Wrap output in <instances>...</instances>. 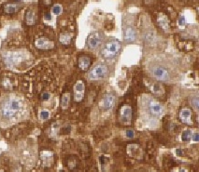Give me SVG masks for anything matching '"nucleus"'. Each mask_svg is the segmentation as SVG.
Masks as SVG:
<instances>
[{"mask_svg": "<svg viewBox=\"0 0 199 172\" xmlns=\"http://www.w3.org/2000/svg\"><path fill=\"white\" fill-rule=\"evenodd\" d=\"M50 117V113L49 111H41L40 112V118L43 119V120H46Z\"/></svg>", "mask_w": 199, "mask_h": 172, "instance_id": "a878e982", "label": "nucleus"}, {"mask_svg": "<svg viewBox=\"0 0 199 172\" xmlns=\"http://www.w3.org/2000/svg\"><path fill=\"white\" fill-rule=\"evenodd\" d=\"M145 107L147 109L148 113L150 115H152V116L155 117H160L163 115L164 112H165V109L163 107V105L158 102L157 100H155L154 99H152V98H149L145 100Z\"/></svg>", "mask_w": 199, "mask_h": 172, "instance_id": "39448f33", "label": "nucleus"}, {"mask_svg": "<svg viewBox=\"0 0 199 172\" xmlns=\"http://www.w3.org/2000/svg\"><path fill=\"white\" fill-rule=\"evenodd\" d=\"M147 86L149 87V89L157 96H162L165 93V89L164 86H162L160 83L158 82H154V81H151L149 83H146Z\"/></svg>", "mask_w": 199, "mask_h": 172, "instance_id": "2eb2a0df", "label": "nucleus"}, {"mask_svg": "<svg viewBox=\"0 0 199 172\" xmlns=\"http://www.w3.org/2000/svg\"><path fill=\"white\" fill-rule=\"evenodd\" d=\"M123 39L124 42L127 43H133L136 39V31L133 26H127L123 30Z\"/></svg>", "mask_w": 199, "mask_h": 172, "instance_id": "f8f14e48", "label": "nucleus"}, {"mask_svg": "<svg viewBox=\"0 0 199 172\" xmlns=\"http://www.w3.org/2000/svg\"><path fill=\"white\" fill-rule=\"evenodd\" d=\"M176 153H177V154H178V156L182 154V151L180 150V149H178V150L176 151Z\"/></svg>", "mask_w": 199, "mask_h": 172, "instance_id": "2f4dec72", "label": "nucleus"}, {"mask_svg": "<svg viewBox=\"0 0 199 172\" xmlns=\"http://www.w3.org/2000/svg\"><path fill=\"white\" fill-rule=\"evenodd\" d=\"M37 11L33 8H29L25 13V22L28 25H34L37 22Z\"/></svg>", "mask_w": 199, "mask_h": 172, "instance_id": "f3484780", "label": "nucleus"}, {"mask_svg": "<svg viewBox=\"0 0 199 172\" xmlns=\"http://www.w3.org/2000/svg\"><path fill=\"white\" fill-rule=\"evenodd\" d=\"M41 159L44 163V166H51L52 162L53 161V153L50 151H43L41 153Z\"/></svg>", "mask_w": 199, "mask_h": 172, "instance_id": "aec40b11", "label": "nucleus"}, {"mask_svg": "<svg viewBox=\"0 0 199 172\" xmlns=\"http://www.w3.org/2000/svg\"><path fill=\"white\" fill-rule=\"evenodd\" d=\"M35 46L39 49H52L54 48V42L47 37H38L35 40Z\"/></svg>", "mask_w": 199, "mask_h": 172, "instance_id": "9d476101", "label": "nucleus"}, {"mask_svg": "<svg viewBox=\"0 0 199 172\" xmlns=\"http://www.w3.org/2000/svg\"><path fill=\"white\" fill-rule=\"evenodd\" d=\"M44 19H45V20H47V21H50V20H52V17H51V14H50L49 12H47V13H45Z\"/></svg>", "mask_w": 199, "mask_h": 172, "instance_id": "7c9ffc66", "label": "nucleus"}, {"mask_svg": "<svg viewBox=\"0 0 199 172\" xmlns=\"http://www.w3.org/2000/svg\"><path fill=\"white\" fill-rule=\"evenodd\" d=\"M78 65L81 71H87L91 65V58L87 55H82L79 58Z\"/></svg>", "mask_w": 199, "mask_h": 172, "instance_id": "a211bd4d", "label": "nucleus"}, {"mask_svg": "<svg viewBox=\"0 0 199 172\" xmlns=\"http://www.w3.org/2000/svg\"><path fill=\"white\" fill-rule=\"evenodd\" d=\"M149 72L151 76L156 79L157 81L162 82H172L173 81V73L169 67L161 62H153L150 65Z\"/></svg>", "mask_w": 199, "mask_h": 172, "instance_id": "f03ea898", "label": "nucleus"}, {"mask_svg": "<svg viewBox=\"0 0 199 172\" xmlns=\"http://www.w3.org/2000/svg\"><path fill=\"white\" fill-rule=\"evenodd\" d=\"M103 34L100 32H93L87 38V46L90 49L97 48L103 42Z\"/></svg>", "mask_w": 199, "mask_h": 172, "instance_id": "6e6552de", "label": "nucleus"}, {"mask_svg": "<svg viewBox=\"0 0 199 172\" xmlns=\"http://www.w3.org/2000/svg\"><path fill=\"white\" fill-rule=\"evenodd\" d=\"M23 104L17 98H8L0 107V114L5 119H14L18 117L22 112Z\"/></svg>", "mask_w": 199, "mask_h": 172, "instance_id": "f257e3e1", "label": "nucleus"}, {"mask_svg": "<svg viewBox=\"0 0 199 172\" xmlns=\"http://www.w3.org/2000/svg\"><path fill=\"white\" fill-rule=\"evenodd\" d=\"M181 140L185 142H189L190 140H192V132L190 129L187 130H184L182 132V135H181Z\"/></svg>", "mask_w": 199, "mask_h": 172, "instance_id": "5701e85b", "label": "nucleus"}, {"mask_svg": "<svg viewBox=\"0 0 199 172\" xmlns=\"http://www.w3.org/2000/svg\"><path fill=\"white\" fill-rule=\"evenodd\" d=\"M51 97V94L49 92H44L42 95H41V100H48Z\"/></svg>", "mask_w": 199, "mask_h": 172, "instance_id": "cd10ccee", "label": "nucleus"}, {"mask_svg": "<svg viewBox=\"0 0 199 172\" xmlns=\"http://www.w3.org/2000/svg\"><path fill=\"white\" fill-rule=\"evenodd\" d=\"M125 134H126V137L128 139H133L135 137V132H134L133 129H127L126 132H125Z\"/></svg>", "mask_w": 199, "mask_h": 172, "instance_id": "bb28decb", "label": "nucleus"}, {"mask_svg": "<svg viewBox=\"0 0 199 172\" xmlns=\"http://www.w3.org/2000/svg\"><path fill=\"white\" fill-rule=\"evenodd\" d=\"M22 7V3H9L4 6V11L7 14H13L20 10Z\"/></svg>", "mask_w": 199, "mask_h": 172, "instance_id": "6ab92c4d", "label": "nucleus"}, {"mask_svg": "<svg viewBox=\"0 0 199 172\" xmlns=\"http://www.w3.org/2000/svg\"><path fill=\"white\" fill-rule=\"evenodd\" d=\"M25 53H20V52H10L4 55V62L6 64L10 67H14L20 64L24 60Z\"/></svg>", "mask_w": 199, "mask_h": 172, "instance_id": "423d86ee", "label": "nucleus"}, {"mask_svg": "<svg viewBox=\"0 0 199 172\" xmlns=\"http://www.w3.org/2000/svg\"><path fill=\"white\" fill-rule=\"evenodd\" d=\"M119 119L123 125H130L132 120V108L129 104H123L120 108Z\"/></svg>", "mask_w": 199, "mask_h": 172, "instance_id": "0eeeda50", "label": "nucleus"}, {"mask_svg": "<svg viewBox=\"0 0 199 172\" xmlns=\"http://www.w3.org/2000/svg\"><path fill=\"white\" fill-rule=\"evenodd\" d=\"M121 49H122L121 42L118 39L110 38L104 44L101 49V55L105 60H112L119 55V53L121 52Z\"/></svg>", "mask_w": 199, "mask_h": 172, "instance_id": "7ed1b4c3", "label": "nucleus"}, {"mask_svg": "<svg viewBox=\"0 0 199 172\" xmlns=\"http://www.w3.org/2000/svg\"><path fill=\"white\" fill-rule=\"evenodd\" d=\"M84 92H85V86L84 83L80 80L76 82L74 89H73V94H74V100L76 102H80L84 97Z\"/></svg>", "mask_w": 199, "mask_h": 172, "instance_id": "1a4fd4ad", "label": "nucleus"}, {"mask_svg": "<svg viewBox=\"0 0 199 172\" xmlns=\"http://www.w3.org/2000/svg\"><path fill=\"white\" fill-rule=\"evenodd\" d=\"M70 103V93L69 92H66L65 94H63L62 96V100H61V106L64 110H66L69 106Z\"/></svg>", "mask_w": 199, "mask_h": 172, "instance_id": "4be33fe9", "label": "nucleus"}, {"mask_svg": "<svg viewBox=\"0 0 199 172\" xmlns=\"http://www.w3.org/2000/svg\"><path fill=\"white\" fill-rule=\"evenodd\" d=\"M185 23H186V21H185L184 16H180V17L178 18V24H179L180 26H183V25H185Z\"/></svg>", "mask_w": 199, "mask_h": 172, "instance_id": "c85d7f7f", "label": "nucleus"}, {"mask_svg": "<svg viewBox=\"0 0 199 172\" xmlns=\"http://www.w3.org/2000/svg\"><path fill=\"white\" fill-rule=\"evenodd\" d=\"M109 75V67L103 62L95 64L87 74L89 80H100Z\"/></svg>", "mask_w": 199, "mask_h": 172, "instance_id": "20e7f679", "label": "nucleus"}, {"mask_svg": "<svg viewBox=\"0 0 199 172\" xmlns=\"http://www.w3.org/2000/svg\"><path fill=\"white\" fill-rule=\"evenodd\" d=\"M59 40L60 42L65 45V46H67V45H70L71 41H72V33L67 32H64L62 33L59 36Z\"/></svg>", "mask_w": 199, "mask_h": 172, "instance_id": "412c9836", "label": "nucleus"}, {"mask_svg": "<svg viewBox=\"0 0 199 172\" xmlns=\"http://www.w3.org/2000/svg\"><path fill=\"white\" fill-rule=\"evenodd\" d=\"M179 118L182 123L190 125L192 124V112L189 108H182L179 112Z\"/></svg>", "mask_w": 199, "mask_h": 172, "instance_id": "dca6fc26", "label": "nucleus"}, {"mask_svg": "<svg viewBox=\"0 0 199 172\" xmlns=\"http://www.w3.org/2000/svg\"><path fill=\"white\" fill-rule=\"evenodd\" d=\"M192 138H193V140H194V142H198V140H199L198 133L196 132V133H194V134H192Z\"/></svg>", "mask_w": 199, "mask_h": 172, "instance_id": "c756f323", "label": "nucleus"}, {"mask_svg": "<svg viewBox=\"0 0 199 172\" xmlns=\"http://www.w3.org/2000/svg\"><path fill=\"white\" fill-rule=\"evenodd\" d=\"M157 22H158V25L160 26V28L162 30H164L165 32H169V30H170V22H169V19H168V17L166 16V14L160 13L157 16Z\"/></svg>", "mask_w": 199, "mask_h": 172, "instance_id": "4468645a", "label": "nucleus"}, {"mask_svg": "<svg viewBox=\"0 0 199 172\" xmlns=\"http://www.w3.org/2000/svg\"><path fill=\"white\" fill-rule=\"evenodd\" d=\"M115 102H116L115 95L112 93H108L103 97L101 100V107L104 110H110L115 105Z\"/></svg>", "mask_w": 199, "mask_h": 172, "instance_id": "9b49d317", "label": "nucleus"}, {"mask_svg": "<svg viewBox=\"0 0 199 172\" xmlns=\"http://www.w3.org/2000/svg\"><path fill=\"white\" fill-rule=\"evenodd\" d=\"M191 105L193 106V108L194 109V110H198V98L197 97H194L193 98L192 100H191Z\"/></svg>", "mask_w": 199, "mask_h": 172, "instance_id": "393cba45", "label": "nucleus"}, {"mask_svg": "<svg viewBox=\"0 0 199 172\" xmlns=\"http://www.w3.org/2000/svg\"><path fill=\"white\" fill-rule=\"evenodd\" d=\"M127 153L131 157L140 159V158H142L143 151L141 150V148L137 144H129L127 146Z\"/></svg>", "mask_w": 199, "mask_h": 172, "instance_id": "ddd939ff", "label": "nucleus"}, {"mask_svg": "<svg viewBox=\"0 0 199 172\" xmlns=\"http://www.w3.org/2000/svg\"><path fill=\"white\" fill-rule=\"evenodd\" d=\"M52 12L53 14H55V15L61 14V12H62V7H61L60 5H54V6L52 8Z\"/></svg>", "mask_w": 199, "mask_h": 172, "instance_id": "b1692460", "label": "nucleus"}]
</instances>
